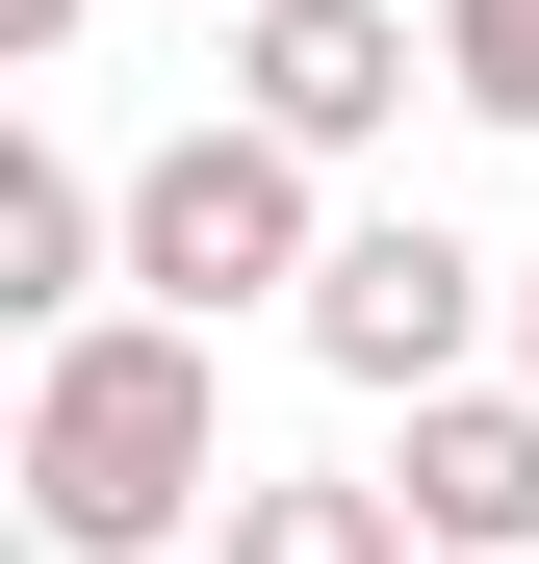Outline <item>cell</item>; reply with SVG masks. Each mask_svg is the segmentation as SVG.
<instances>
[{
  "label": "cell",
  "instance_id": "obj_1",
  "mask_svg": "<svg viewBox=\"0 0 539 564\" xmlns=\"http://www.w3.org/2000/svg\"><path fill=\"white\" fill-rule=\"evenodd\" d=\"M26 539L52 564H154V539H231V462H206V334L104 308L26 359Z\"/></svg>",
  "mask_w": 539,
  "mask_h": 564
},
{
  "label": "cell",
  "instance_id": "obj_2",
  "mask_svg": "<svg viewBox=\"0 0 539 564\" xmlns=\"http://www.w3.org/2000/svg\"><path fill=\"white\" fill-rule=\"evenodd\" d=\"M129 282H154V308L180 334H206V308H309V282H334V206H309V154L283 129H180V154H129Z\"/></svg>",
  "mask_w": 539,
  "mask_h": 564
},
{
  "label": "cell",
  "instance_id": "obj_3",
  "mask_svg": "<svg viewBox=\"0 0 539 564\" xmlns=\"http://www.w3.org/2000/svg\"><path fill=\"white\" fill-rule=\"evenodd\" d=\"M463 334H488V257L436 231V206H359V231H334V282H309V359H334V386L436 411V386H463Z\"/></svg>",
  "mask_w": 539,
  "mask_h": 564
},
{
  "label": "cell",
  "instance_id": "obj_4",
  "mask_svg": "<svg viewBox=\"0 0 539 564\" xmlns=\"http://www.w3.org/2000/svg\"><path fill=\"white\" fill-rule=\"evenodd\" d=\"M231 129H283L309 180L359 129H411V0H257V26H231Z\"/></svg>",
  "mask_w": 539,
  "mask_h": 564
},
{
  "label": "cell",
  "instance_id": "obj_5",
  "mask_svg": "<svg viewBox=\"0 0 539 564\" xmlns=\"http://www.w3.org/2000/svg\"><path fill=\"white\" fill-rule=\"evenodd\" d=\"M386 513H411L436 564H539V386H436L411 462H386Z\"/></svg>",
  "mask_w": 539,
  "mask_h": 564
},
{
  "label": "cell",
  "instance_id": "obj_6",
  "mask_svg": "<svg viewBox=\"0 0 539 564\" xmlns=\"http://www.w3.org/2000/svg\"><path fill=\"white\" fill-rule=\"evenodd\" d=\"M104 282H129V206L52 129H0V308H26V334H104Z\"/></svg>",
  "mask_w": 539,
  "mask_h": 564
},
{
  "label": "cell",
  "instance_id": "obj_7",
  "mask_svg": "<svg viewBox=\"0 0 539 564\" xmlns=\"http://www.w3.org/2000/svg\"><path fill=\"white\" fill-rule=\"evenodd\" d=\"M206 564H411V513L359 488V462H283V488H231V539Z\"/></svg>",
  "mask_w": 539,
  "mask_h": 564
},
{
  "label": "cell",
  "instance_id": "obj_8",
  "mask_svg": "<svg viewBox=\"0 0 539 564\" xmlns=\"http://www.w3.org/2000/svg\"><path fill=\"white\" fill-rule=\"evenodd\" d=\"M436 104H488V129H539V0H436Z\"/></svg>",
  "mask_w": 539,
  "mask_h": 564
},
{
  "label": "cell",
  "instance_id": "obj_9",
  "mask_svg": "<svg viewBox=\"0 0 539 564\" xmlns=\"http://www.w3.org/2000/svg\"><path fill=\"white\" fill-rule=\"evenodd\" d=\"M0 52H77V0H0Z\"/></svg>",
  "mask_w": 539,
  "mask_h": 564
},
{
  "label": "cell",
  "instance_id": "obj_10",
  "mask_svg": "<svg viewBox=\"0 0 539 564\" xmlns=\"http://www.w3.org/2000/svg\"><path fill=\"white\" fill-rule=\"evenodd\" d=\"M231 26H257V0H231Z\"/></svg>",
  "mask_w": 539,
  "mask_h": 564
}]
</instances>
